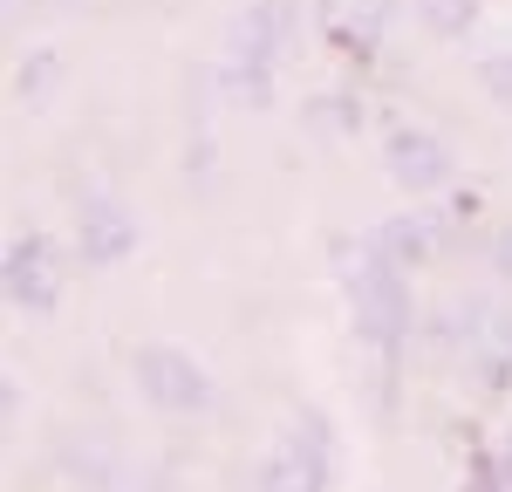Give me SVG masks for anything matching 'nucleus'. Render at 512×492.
Segmentation results:
<instances>
[{
  "label": "nucleus",
  "instance_id": "f257e3e1",
  "mask_svg": "<svg viewBox=\"0 0 512 492\" xmlns=\"http://www.w3.org/2000/svg\"><path fill=\"white\" fill-rule=\"evenodd\" d=\"M342 287H349L355 308V335L376 349V356H396L403 335H410V287H403V267L376 240L342 246Z\"/></svg>",
  "mask_w": 512,
  "mask_h": 492
},
{
  "label": "nucleus",
  "instance_id": "f03ea898",
  "mask_svg": "<svg viewBox=\"0 0 512 492\" xmlns=\"http://www.w3.org/2000/svg\"><path fill=\"white\" fill-rule=\"evenodd\" d=\"M294 28V0H260L233 21V41H226V89H246V96H267V76L280 62V41Z\"/></svg>",
  "mask_w": 512,
  "mask_h": 492
},
{
  "label": "nucleus",
  "instance_id": "7ed1b4c3",
  "mask_svg": "<svg viewBox=\"0 0 512 492\" xmlns=\"http://www.w3.org/2000/svg\"><path fill=\"white\" fill-rule=\"evenodd\" d=\"M328 424H321L315 410H301L287 431L274 438L267 451V465H260V492H321L328 486Z\"/></svg>",
  "mask_w": 512,
  "mask_h": 492
},
{
  "label": "nucleus",
  "instance_id": "20e7f679",
  "mask_svg": "<svg viewBox=\"0 0 512 492\" xmlns=\"http://www.w3.org/2000/svg\"><path fill=\"white\" fill-rule=\"evenodd\" d=\"M137 390L158 410H205L212 404V376L185 349H171V342H144L137 349Z\"/></svg>",
  "mask_w": 512,
  "mask_h": 492
},
{
  "label": "nucleus",
  "instance_id": "39448f33",
  "mask_svg": "<svg viewBox=\"0 0 512 492\" xmlns=\"http://www.w3.org/2000/svg\"><path fill=\"white\" fill-rule=\"evenodd\" d=\"M55 294H62L55 246L41 240V233L7 246V301H14V308H55Z\"/></svg>",
  "mask_w": 512,
  "mask_h": 492
},
{
  "label": "nucleus",
  "instance_id": "423d86ee",
  "mask_svg": "<svg viewBox=\"0 0 512 492\" xmlns=\"http://www.w3.org/2000/svg\"><path fill=\"white\" fill-rule=\"evenodd\" d=\"M383 151H390V178H396V185H410V192H437V185L451 178L444 144H437V137H424V130H410V123H396Z\"/></svg>",
  "mask_w": 512,
  "mask_h": 492
},
{
  "label": "nucleus",
  "instance_id": "0eeeda50",
  "mask_svg": "<svg viewBox=\"0 0 512 492\" xmlns=\"http://www.w3.org/2000/svg\"><path fill=\"white\" fill-rule=\"evenodd\" d=\"M315 7H321V28L355 55H369L390 28V0H315Z\"/></svg>",
  "mask_w": 512,
  "mask_h": 492
},
{
  "label": "nucleus",
  "instance_id": "6e6552de",
  "mask_svg": "<svg viewBox=\"0 0 512 492\" xmlns=\"http://www.w3.org/2000/svg\"><path fill=\"white\" fill-rule=\"evenodd\" d=\"M137 246V219L123 212V205L96 199L89 212H82V260H117V253H130Z\"/></svg>",
  "mask_w": 512,
  "mask_h": 492
},
{
  "label": "nucleus",
  "instance_id": "1a4fd4ad",
  "mask_svg": "<svg viewBox=\"0 0 512 492\" xmlns=\"http://www.w3.org/2000/svg\"><path fill=\"white\" fill-rule=\"evenodd\" d=\"M410 7L431 21L437 35H458V28H465V21L478 14V0H410Z\"/></svg>",
  "mask_w": 512,
  "mask_h": 492
},
{
  "label": "nucleus",
  "instance_id": "9d476101",
  "mask_svg": "<svg viewBox=\"0 0 512 492\" xmlns=\"http://www.w3.org/2000/svg\"><path fill=\"white\" fill-rule=\"evenodd\" d=\"M478 486L485 492H512V438L499 451H492V458H485V472H478Z\"/></svg>",
  "mask_w": 512,
  "mask_h": 492
},
{
  "label": "nucleus",
  "instance_id": "9b49d317",
  "mask_svg": "<svg viewBox=\"0 0 512 492\" xmlns=\"http://www.w3.org/2000/svg\"><path fill=\"white\" fill-rule=\"evenodd\" d=\"M492 267H499V274H506V281H512V226H506V233H499V240H492Z\"/></svg>",
  "mask_w": 512,
  "mask_h": 492
}]
</instances>
